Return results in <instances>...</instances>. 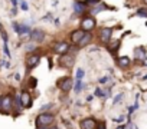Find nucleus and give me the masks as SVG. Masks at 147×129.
Instances as JSON below:
<instances>
[{"mask_svg":"<svg viewBox=\"0 0 147 129\" xmlns=\"http://www.w3.org/2000/svg\"><path fill=\"white\" fill-rule=\"evenodd\" d=\"M53 120H55V115L53 113H45V112H42L36 118V126H48V125L53 123Z\"/></svg>","mask_w":147,"mask_h":129,"instance_id":"nucleus-1","label":"nucleus"},{"mask_svg":"<svg viewBox=\"0 0 147 129\" xmlns=\"http://www.w3.org/2000/svg\"><path fill=\"white\" fill-rule=\"evenodd\" d=\"M97 26V22H95V17L91 15V16H87L81 20V29H84L85 32H90L92 30L94 27Z\"/></svg>","mask_w":147,"mask_h":129,"instance_id":"nucleus-2","label":"nucleus"},{"mask_svg":"<svg viewBox=\"0 0 147 129\" xmlns=\"http://www.w3.org/2000/svg\"><path fill=\"white\" fill-rule=\"evenodd\" d=\"M74 60H75V59H74V55H71L69 52H66V53H63L62 56H61V64H62V66L63 68H72L74 66Z\"/></svg>","mask_w":147,"mask_h":129,"instance_id":"nucleus-3","label":"nucleus"},{"mask_svg":"<svg viewBox=\"0 0 147 129\" xmlns=\"http://www.w3.org/2000/svg\"><path fill=\"white\" fill-rule=\"evenodd\" d=\"M29 36H30L32 42H35V43H40V42H43V39H45V32L40 30V29H35V30H30Z\"/></svg>","mask_w":147,"mask_h":129,"instance_id":"nucleus-4","label":"nucleus"},{"mask_svg":"<svg viewBox=\"0 0 147 129\" xmlns=\"http://www.w3.org/2000/svg\"><path fill=\"white\" fill-rule=\"evenodd\" d=\"M104 10H115V9H114V7H111V6H107L104 2H101V3L95 5V6H94V9H91V15H92V16H95V15H98L100 12H104Z\"/></svg>","mask_w":147,"mask_h":129,"instance_id":"nucleus-5","label":"nucleus"},{"mask_svg":"<svg viewBox=\"0 0 147 129\" xmlns=\"http://www.w3.org/2000/svg\"><path fill=\"white\" fill-rule=\"evenodd\" d=\"M84 35H85V30H84V29H77V30H74V32L71 33V42L75 43V45H78L80 40L84 37Z\"/></svg>","mask_w":147,"mask_h":129,"instance_id":"nucleus-6","label":"nucleus"},{"mask_svg":"<svg viewBox=\"0 0 147 129\" xmlns=\"http://www.w3.org/2000/svg\"><path fill=\"white\" fill-rule=\"evenodd\" d=\"M87 7H88V5L82 3V2H75L74 3V12H75V15H78V16H82L87 12Z\"/></svg>","mask_w":147,"mask_h":129,"instance_id":"nucleus-7","label":"nucleus"},{"mask_svg":"<svg viewBox=\"0 0 147 129\" xmlns=\"http://www.w3.org/2000/svg\"><path fill=\"white\" fill-rule=\"evenodd\" d=\"M12 106H13V99H12V96H3L2 98V110H5V112H9L10 109H12Z\"/></svg>","mask_w":147,"mask_h":129,"instance_id":"nucleus-8","label":"nucleus"},{"mask_svg":"<svg viewBox=\"0 0 147 129\" xmlns=\"http://www.w3.org/2000/svg\"><path fill=\"white\" fill-rule=\"evenodd\" d=\"M59 89L62 90V92H69L71 89H72V80H71V78H65V79H62L61 82H59Z\"/></svg>","mask_w":147,"mask_h":129,"instance_id":"nucleus-9","label":"nucleus"},{"mask_svg":"<svg viewBox=\"0 0 147 129\" xmlns=\"http://www.w3.org/2000/svg\"><path fill=\"white\" fill-rule=\"evenodd\" d=\"M111 36H113V29H110V27H105V29H102L100 32V39L104 43H108L110 39H111Z\"/></svg>","mask_w":147,"mask_h":129,"instance_id":"nucleus-10","label":"nucleus"},{"mask_svg":"<svg viewBox=\"0 0 147 129\" xmlns=\"http://www.w3.org/2000/svg\"><path fill=\"white\" fill-rule=\"evenodd\" d=\"M134 57H136L137 60H144V59L147 57V52H146V49H144L143 46H137V47H134Z\"/></svg>","mask_w":147,"mask_h":129,"instance_id":"nucleus-11","label":"nucleus"},{"mask_svg":"<svg viewBox=\"0 0 147 129\" xmlns=\"http://www.w3.org/2000/svg\"><path fill=\"white\" fill-rule=\"evenodd\" d=\"M55 52L56 53H59V55H63V53H66L68 50H69V45L66 43V42H59V43H56L55 45Z\"/></svg>","mask_w":147,"mask_h":129,"instance_id":"nucleus-12","label":"nucleus"},{"mask_svg":"<svg viewBox=\"0 0 147 129\" xmlns=\"http://www.w3.org/2000/svg\"><path fill=\"white\" fill-rule=\"evenodd\" d=\"M95 128V120L92 118H87L81 122V129H94Z\"/></svg>","mask_w":147,"mask_h":129,"instance_id":"nucleus-13","label":"nucleus"},{"mask_svg":"<svg viewBox=\"0 0 147 129\" xmlns=\"http://www.w3.org/2000/svg\"><path fill=\"white\" fill-rule=\"evenodd\" d=\"M39 60H40V56H39V55H32V56H29V57H28V66H29V68H36L38 63H39Z\"/></svg>","mask_w":147,"mask_h":129,"instance_id":"nucleus-14","label":"nucleus"},{"mask_svg":"<svg viewBox=\"0 0 147 129\" xmlns=\"http://www.w3.org/2000/svg\"><path fill=\"white\" fill-rule=\"evenodd\" d=\"M20 99H22V103H23V108H30L32 106V100H30V95L28 92H22L20 95Z\"/></svg>","mask_w":147,"mask_h":129,"instance_id":"nucleus-15","label":"nucleus"},{"mask_svg":"<svg viewBox=\"0 0 147 129\" xmlns=\"http://www.w3.org/2000/svg\"><path fill=\"white\" fill-rule=\"evenodd\" d=\"M117 64H118V66L120 68H128L130 66V59L127 57V56H121V57H118L117 59Z\"/></svg>","mask_w":147,"mask_h":129,"instance_id":"nucleus-16","label":"nucleus"},{"mask_svg":"<svg viewBox=\"0 0 147 129\" xmlns=\"http://www.w3.org/2000/svg\"><path fill=\"white\" fill-rule=\"evenodd\" d=\"M28 33H30V27H29V25H25V23L19 25V32H18V35L23 36V35H28Z\"/></svg>","mask_w":147,"mask_h":129,"instance_id":"nucleus-17","label":"nucleus"},{"mask_svg":"<svg viewBox=\"0 0 147 129\" xmlns=\"http://www.w3.org/2000/svg\"><path fill=\"white\" fill-rule=\"evenodd\" d=\"M91 39H92L91 33H85V35H84V37H82V39L80 40V43H78V45H80L81 47H84V46H87V45H88V43L91 42Z\"/></svg>","mask_w":147,"mask_h":129,"instance_id":"nucleus-18","label":"nucleus"},{"mask_svg":"<svg viewBox=\"0 0 147 129\" xmlns=\"http://www.w3.org/2000/svg\"><path fill=\"white\" fill-rule=\"evenodd\" d=\"M13 103H15V106H16V110H19V109H22V108H23V103H22L20 95L15 96V99H13Z\"/></svg>","mask_w":147,"mask_h":129,"instance_id":"nucleus-19","label":"nucleus"},{"mask_svg":"<svg viewBox=\"0 0 147 129\" xmlns=\"http://www.w3.org/2000/svg\"><path fill=\"white\" fill-rule=\"evenodd\" d=\"M82 89H84L82 80H78V79H77V83H75V86H74V90H75V93H81Z\"/></svg>","mask_w":147,"mask_h":129,"instance_id":"nucleus-20","label":"nucleus"},{"mask_svg":"<svg viewBox=\"0 0 147 129\" xmlns=\"http://www.w3.org/2000/svg\"><path fill=\"white\" fill-rule=\"evenodd\" d=\"M118 47H120V40H115V42H113V46L110 47V52H111L113 55H115L117 50H118Z\"/></svg>","mask_w":147,"mask_h":129,"instance_id":"nucleus-21","label":"nucleus"},{"mask_svg":"<svg viewBox=\"0 0 147 129\" xmlns=\"http://www.w3.org/2000/svg\"><path fill=\"white\" fill-rule=\"evenodd\" d=\"M123 98H124V93H118V95L113 99V105H114V106H115V105H118V103L123 100Z\"/></svg>","mask_w":147,"mask_h":129,"instance_id":"nucleus-22","label":"nucleus"},{"mask_svg":"<svg viewBox=\"0 0 147 129\" xmlns=\"http://www.w3.org/2000/svg\"><path fill=\"white\" fill-rule=\"evenodd\" d=\"M75 76H77V79H78V80H82V79H84V69H82V68H78V69H77Z\"/></svg>","mask_w":147,"mask_h":129,"instance_id":"nucleus-23","label":"nucleus"},{"mask_svg":"<svg viewBox=\"0 0 147 129\" xmlns=\"http://www.w3.org/2000/svg\"><path fill=\"white\" fill-rule=\"evenodd\" d=\"M95 96H98V98H105L107 93H105L101 88H97V89H95Z\"/></svg>","mask_w":147,"mask_h":129,"instance_id":"nucleus-24","label":"nucleus"},{"mask_svg":"<svg viewBox=\"0 0 147 129\" xmlns=\"http://www.w3.org/2000/svg\"><path fill=\"white\" fill-rule=\"evenodd\" d=\"M19 3H20V9H22L23 12H28V10H29V5L25 2V0H19Z\"/></svg>","mask_w":147,"mask_h":129,"instance_id":"nucleus-25","label":"nucleus"},{"mask_svg":"<svg viewBox=\"0 0 147 129\" xmlns=\"http://www.w3.org/2000/svg\"><path fill=\"white\" fill-rule=\"evenodd\" d=\"M137 16H143V17H147V9H138L136 12Z\"/></svg>","mask_w":147,"mask_h":129,"instance_id":"nucleus-26","label":"nucleus"},{"mask_svg":"<svg viewBox=\"0 0 147 129\" xmlns=\"http://www.w3.org/2000/svg\"><path fill=\"white\" fill-rule=\"evenodd\" d=\"M101 2H102V0H87L85 3H87L88 6H95V5H98V3H101Z\"/></svg>","mask_w":147,"mask_h":129,"instance_id":"nucleus-27","label":"nucleus"},{"mask_svg":"<svg viewBox=\"0 0 147 129\" xmlns=\"http://www.w3.org/2000/svg\"><path fill=\"white\" fill-rule=\"evenodd\" d=\"M52 108H53V103H46V105H43V106L40 108V112H45V110L52 109Z\"/></svg>","mask_w":147,"mask_h":129,"instance_id":"nucleus-28","label":"nucleus"},{"mask_svg":"<svg viewBox=\"0 0 147 129\" xmlns=\"http://www.w3.org/2000/svg\"><path fill=\"white\" fill-rule=\"evenodd\" d=\"M3 49H5V55H6L7 57H10V50H9V47H7V43H3Z\"/></svg>","mask_w":147,"mask_h":129,"instance_id":"nucleus-29","label":"nucleus"},{"mask_svg":"<svg viewBox=\"0 0 147 129\" xmlns=\"http://www.w3.org/2000/svg\"><path fill=\"white\" fill-rule=\"evenodd\" d=\"M0 33H2V37H3V43H7V35H6V32L2 29V30H0Z\"/></svg>","mask_w":147,"mask_h":129,"instance_id":"nucleus-30","label":"nucleus"},{"mask_svg":"<svg viewBox=\"0 0 147 129\" xmlns=\"http://www.w3.org/2000/svg\"><path fill=\"white\" fill-rule=\"evenodd\" d=\"M36 49V45H33V43H29L28 46H26V50L28 52H30V50H35Z\"/></svg>","mask_w":147,"mask_h":129,"instance_id":"nucleus-31","label":"nucleus"},{"mask_svg":"<svg viewBox=\"0 0 147 129\" xmlns=\"http://www.w3.org/2000/svg\"><path fill=\"white\" fill-rule=\"evenodd\" d=\"M108 80H110V76H104V78H100V79H98L100 83H107Z\"/></svg>","mask_w":147,"mask_h":129,"instance_id":"nucleus-32","label":"nucleus"},{"mask_svg":"<svg viewBox=\"0 0 147 129\" xmlns=\"http://www.w3.org/2000/svg\"><path fill=\"white\" fill-rule=\"evenodd\" d=\"M113 120H115V122H124V120H125V116H120V118H113Z\"/></svg>","mask_w":147,"mask_h":129,"instance_id":"nucleus-33","label":"nucleus"},{"mask_svg":"<svg viewBox=\"0 0 147 129\" xmlns=\"http://www.w3.org/2000/svg\"><path fill=\"white\" fill-rule=\"evenodd\" d=\"M63 125H65L68 129H74V128H72V125H71V122H68V120H63Z\"/></svg>","mask_w":147,"mask_h":129,"instance_id":"nucleus-34","label":"nucleus"},{"mask_svg":"<svg viewBox=\"0 0 147 129\" xmlns=\"http://www.w3.org/2000/svg\"><path fill=\"white\" fill-rule=\"evenodd\" d=\"M29 83H30V86H32V88H35V86H36V79H35V78H32Z\"/></svg>","mask_w":147,"mask_h":129,"instance_id":"nucleus-35","label":"nucleus"},{"mask_svg":"<svg viewBox=\"0 0 147 129\" xmlns=\"http://www.w3.org/2000/svg\"><path fill=\"white\" fill-rule=\"evenodd\" d=\"M16 13H18V7L13 6V7H12V15H16Z\"/></svg>","mask_w":147,"mask_h":129,"instance_id":"nucleus-36","label":"nucleus"},{"mask_svg":"<svg viewBox=\"0 0 147 129\" xmlns=\"http://www.w3.org/2000/svg\"><path fill=\"white\" fill-rule=\"evenodd\" d=\"M15 79H16V80L19 82V80L22 79V78H20V73H16V75H15Z\"/></svg>","mask_w":147,"mask_h":129,"instance_id":"nucleus-37","label":"nucleus"},{"mask_svg":"<svg viewBox=\"0 0 147 129\" xmlns=\"http://www.w3.org/2000/svg\"><path fill=\"white\" fill-rule=\"evenodd\" d=\"M134 110H136V108H134V106H131V108L128 109V113H130V115H133V112H134Z\"/></svg>","mask_w":147,"mask_h":129,"instance_id":"nucleus-38","label":"nucleus"},{"mask_svg":"<svg viewBox=\"0 0 147 129\" xmlns=\"http://www.w3.org/2000/svg\"><path fill=\"white\" fill-rule=\"evenodd\" d=\"M10 2H12L13 6H18V2H19V0H10Z\"/></svg>","mask_w":147,"mask_h":129,"instance_id":"nucleus-39","label":"nucleus"},{"mask_svg":"<svg viewBox=\"0 0 147 129\" xmlns=\"http://www.w3.org/2000/svg\"><path fill=\"white\" fill-rule=\"evenodd\" d=\"M98 129H107V128H105V123H100V128H98Z\"/></svg>","mask_w":147,"mask_h":129,"instance_id":"nucleus-40","label":"nucleus"},{"mask_svg":"<svg viewBox=\"0 0 147 129\" xmlns=\"http://www.w3.org/2000/svg\"><path fill=\"white\" fill-rule=\"evenodd\" d=\"M87 100H88V102H91V100H92V95H90V96H87Z\"/></svg>","mask_w":147,"mask_h":129,"instance_id":"nucleus-41","label":"nucleus"},{"mask_svg":"<svg viewBox=\"0 0 147 129\" xmlns=\"http://www.w3.org/2000/svg\"><path fill=\"white\" fill-rule=\"evenodd\" d=\"M143 64H144V66H147V57L144 59V62H143Z\"/></svg>","mask_w":147,"mask_h":129,"instance_id":"nucleus-42","label":"nucleus"},{"mask_svg":"<svg viewBox=\"0 0 147 129\" xmlns=\"http://www.w3.org/2000/svg\"><path fill=\"white\" fill-rule=\"evenodd\" d=\"M38 129H48L46 126H38Z\"/></svg>","mask_w":147,"mask_h":129,"instance_id":"nucleus-43","label":"nucleus"},{"mask_svg":"<svg viewBox=\"0 0 147 129\" xmlns=\"http://www.w3.org/2000/svg\"><path fill=\"white\" fill-rule=\"evenodd\" d=\"M141 79H143V80H147V75H144V76H143Z\"/></svg>","mask_w":147,"mask_h":129,"instance_id":"nucleus-44","label":"nucleus"},{"mask_svg":"<svg viewBox=\"0 0 147 129\" xmlns=\"http://www.w3.org/2000/svg\"><path fill=\"white\" fill-rule=\"evenodd\" d=\"M117 129H124V125H121V126H118Z\"/></svg>","mask_w":147,"mask_h":129,"instance_id":"nucleus-45","label":"nucleus"},{"mask_svg":"<svg viewBox=\"0 0 147 129\" xmlns=\"http://www.w3.org/2000/svg\"><path fill=\"white\" fill-rule=\"evenodd\" d=\"M0 110H2V98H0Z\"/></svg>","mask_w":147,"mask_h":129,"instance_id":"nucleus-46","label":"nucleus"},{"mask_svg":"<svg viewBox=\"0 0 147 129\" xmlns=\"http://www.w3.org/2000/svg\"><path fill=\"white\" fill-rule=\"evenodd\" d=\"M133 129H138V128H137V125H133Z\"/></svg>","mask_w":147,"mask_h":129,"instance_id":"nucleus-47","label":"nucleus"},{"mask_svg":"<svg viewBox=\"0 0 147 129\" xmlns=\"http://www.w3.org/2000/svg\"><path fill=\"white\" fill-rule=\"evenodd\" d=\"M51 129H58V128H56V126H52V128H51Z\"/></svg>","mask_w":147,"mask_h":129,"instance_id":"nucleus-48","label":"nucleus"},{"mask_svg":"<svg viewBox=\"0 0 147 129\" xmlns=\"http://www.w3.org/2000/svg\"><path fill=\"white\" fill-rule=\"evenodd\" d=\"M143 2H144V3H146V5H147V0H143Z\"/></svg>","mask_w":147,"mask_h":129,"instance_id":"nucleus-49","label":"nucleus"},{"mask_svg":"<svg viewBox=\"0 0 147 129\" xmlns=\"http://www.w3.org/2000/svg\"><path fill=\"white\" fill-rule=\"evenodd\" d=\"M146 26H147V22H146Z\"/></svg>","mask_w":147,"mask_h":129,"instance_id":"nucleus-50","label":"nucleus"}]
</instances>
